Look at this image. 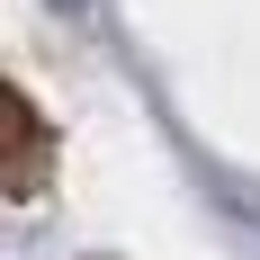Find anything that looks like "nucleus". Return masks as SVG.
Returning a JSON list of instances; mask_svg holds the SVG:
<instances>
[{
  "instance_id": "f03ea898",
  "label": "nucleus",
  "mask_w": 260,
  "mask_h": 260,
  "mask_svg": "<svg viewBox=\"0 0 260 260\" xmlns=\"http://www.w3.org/2000/svg\"><path fill=\"white\" fill-rule=\"evenodd\" d=\"M54 9H72V18H81V9H90V0H54Z\"/></svg>"
},
{
  "instance_id": "f257e3e1",
  "label": "nucleus",
  "mask_w": 260,
  "mask_h": 260,
  "mask_svg": "<svg viewBox=\"0 0 260 260\" xmlns=\"http://www.w3.org/2000/svg\"><path fill=\"white\" fill-rule=\"evenodd\" d=\"M45 171H54V126L18 81H0V198H36Z\"/></svg>"
}]
</instances>
